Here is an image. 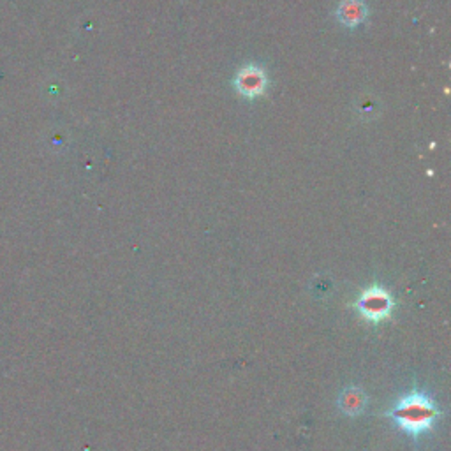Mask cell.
I'll list each match as a JSON object with an SVG mask.
<instances>
[{"label": "cell", "instance_id": "obj_1", "mask_svg": "<svg viewBox=\"0 0 451 451\" xmlns=\"http://www.w3.org/2000/svg\"><path fill=\"white\" fill-rule=\"evenodd\" d=\"M439 407L435 406L434 400L420 390H413L411 393L399 399V402L392 407L388 416L395 421L397 427L407 435H423L434 428L438 421Z\"/></svg>", "mask_w": 451, "mask_h": 451}, {"label": "cell", "instance_id": "obj_2", "mask_svg": "<svg viewBox=\"0 0 451 451\" xmlns=\"http://www.w3.org/2000/svg\"><path fill=\"white\" fill-rule=\"evenodd\" d=\"M393 307L395 303H393L392 293L379 284L361 291L360 298L356 300V308L361 318L374 325L386 321L393 314Z\"/></svg>", "mask_w": 451, "mask_h": 451}, {"label": "cell", "instance_id": "obj_4", "mask_svg": "<svg viewBox=\"0 0 451 451\" xmlns=\"http://www.w3.org/2000/svg\"><path fill=\"white\" fill-rule=\"evenodd\" d=\"M339 18L346 25H358L365 18V6L360 0H344L339 7Z\"/></svg>", "mask_w": 451, "mask_h": 451}, {"label": "cell", "instance_id": "obj_3", "mask_svg": "<svg viewBox=\"0 0 451 451\" xmlns=\"http://www.w3.org/2000/svg\"><path fill=\"white\" fill-rule=\"evenodd\" d=\"M265 74L255 67H248L238 74V88L245 95H259L265 90Z\"/></svg>", "mask_w": 451, "mask_h": 451}, {"label": "cell", "instance_id": "obj_5", "mask_svg": "<svg viewBox=\"0 0 451 451\" xmlns=\"http://www.w3.org/2000/svg\"><path fill=\"white\" fill-rule=\"evenodd\" d=\"M365 406V397L363 393L358 388H349L342 393L340 397V407L344 409V413L347 414H358Z\"/></svg>", "mask_w": 451, "mask_h": 451}]
</instances>
